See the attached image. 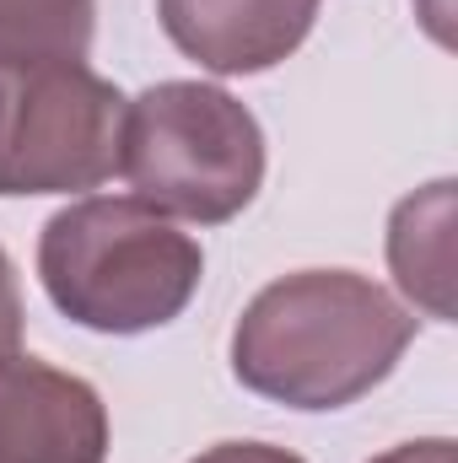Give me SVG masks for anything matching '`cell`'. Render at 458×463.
<instances>
[{
	"label": "cell",
	"instance_id": "cell-1",
	"mask_svg": "<svg viewBox=\"0 0 458 463\" xmlns=\"http://www.w3.org/2000/svg\"><path fill=\"white\" fill-rule=\"evenodd\" d=\"M415 313L361 269H291L253 291L232 324V377L286 410L329 415L394 377Z\"/></svg>",
	"mask_w": 458,
	"mask_h": 463
},
{
	"label": "cell",
	"instance_id": "cell-2",
	"mask_svg": "<svg viewBox=\"0 0 458 463\" xmlns=\"http://www.w3.org/2000/svg\"><path fill=\"white\" fill-rule=\"evenodd\" d=\"M38 280L60 318L92 335L167 329L205 280V248L135 194H87L38 232Z\"/></svg>",
	"mask_w": 458,
	"mask_h": 463
},
{
	"label": "cell",
	"instance_id": "cell-3",
	"mask_svg": "<svg viewBox=\"0 0 458 463\" xmlns=\"http://www.w3.org/2000/svg\"><path fill=\"white\" fill-rule=\"evenodd\" d=\"M119 173L151 211L227 227L264 189V129L216 81H157L124 109Z\"/></svg>",
	"mask_w": 458,
	"mask_h": 463
},
{
	"label": "cell",
	"instance_id": "cell-4",
	"mask_svg": "<svg viewBox=\"0 0 458 463\" xmlns=\"http://www.w3.org/2000/svg\"><path fill=\"white\" fill-rule=\"evenodd\" d=\"M129 98L87 60L0 65V200L87 194L119 173Z\"/></svg>",
	"mask_w": 458,
	"mask_h": 463
},
{
	"label": "cell",
	"instance_id": "cell-5",
	"mask_svg": "<svg viewBox=\"0 0 458 463\" xmlns=\"http://www.w3.org/2000/svg\"><path fill=\"white\" fill-rule=\"evenodd\" d=\"M103 393L38 355L0 361V463H109Z\"/></svg>",
	"mask_w": 458,
	"mask_h": 463
},
{
	"label": "cell",
	"instance_id": "cell-6",
	"mask_svg": "<svg viewBox=\"0 0 458 463\" xmlns=\"http://www.w3.org/2000/svg\"><path fill=\"white\" fill-rule=\"evenodd\" d=\"M324 0H157L167 43L211 76H264L286 65Z\"/></svg>",
	"mask_w": 458,
	"mask_h": 463
},
{
	"label": "cell",
	"instance_id": "cell-7",
	"mask_svg": "<svg viewBox=\"0 0 458 463\" xmlns=\"http://www.w3.org/2000/svg\"><path fill=\"white\" fill-rule=\"evenodd\" d=\"M453 222L458 184L432 178L388 211V275L405 302L437 324H453Z\"/></svg>",
	"mask_w": 458,
	"mask_h": 463
},
{
	"label": "cell",
	"instance_id": "cell-8",
	"mask_svg": "<svg viewBox=\"0 0 458 463\" xmlns=\"http://www.w3.org/2000/svg\"><path fill=\"white\" fill-rule=\"evenodd\" d=\"M92 33H98V0H0V65L87 60Z\"/></svg>",
	"mask_w": 458,
	"mask_h": 463
},
{
	"label": "cell",
	"instance_id": "cell-9",
	"mask_svg": "<svg viewBox=\"0 0 458 463\" xmlns=\"http://www.w3.org/2000/svg\"><path fill=\"white\" fill-rule=\"evenodd\" d=\"M22 324H27V313H22L16 264H11V253L0 248V361H11V355L22 350Z\"/></svg>",
	"mask_w": 458,
	"mask_h": 463
},
{
	"label": "cell",
	"instance_id": "cell-10",
	"mask_svg": "<svg viewBox=\"0 0 458 463\" xmlns=\"http://www.w3.org/2000/svg\"><path fill=\"white\" fill-rule=\"evenodd\" d=\"M189 463H308V458L291 453V448H275V442H216Z\"/></svg>",
	"mask_w": 458,
	"mask_h": 463
},
{
	"label": "cell",
	"instance_id": "cell-11",
	"mask_svg": "<svg viewBox=\"0 0 458 463\" xmlns=\"http://www.w3.org/2000/svg\"><path fill=\"white\" fill-rule=\"evenodd\" d=\"M367 463H453V437H415V442H399Z\"/></svg>",
	"mask_w": 458,
	"mask_h": 463
}]
</instances>
